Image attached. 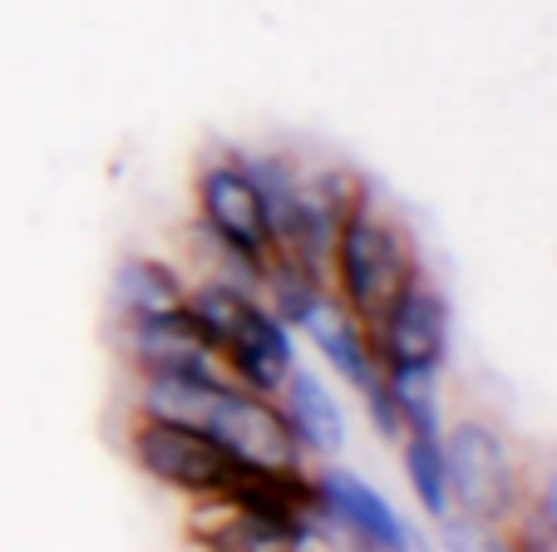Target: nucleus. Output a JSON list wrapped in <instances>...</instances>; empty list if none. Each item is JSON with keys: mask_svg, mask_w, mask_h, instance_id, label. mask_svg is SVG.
<instances>
[{"mask_svg": "<svg viewBox=\"0 0 557 552\" xmlns=\"http://www.w3.org/2000/svg\"><path fill=\"white\" fill-rule=\"evenodd\" d=\"M449 429V425H444ZM444 429H405L400 434V469H405V489H410L414 508L434 523L454 518V499H449V454H444Z\"/></svg>", "mask_w": 557, "mask_h": 552, "instance_id": "ddd939ff", "label": "nucleus"}, {"mask_svg": "<svg viewBox=\"0 0 557 552\" xmlns=\"http://www.w3.org/2000/svg\"><path fill=\"white\" fill-rule=\"evenodd\" d=\"M315 532L311 552H430L424 532L395 499L346 464H315Z\"/></svg>", "mask_w": 557, "mask_h": 552, "instance_id": "423d86ee", "label": "nucleus"}, {"mask_svg": "<svg viewBox=\"0 0 557 552\" xmlns=\"http://www.w3.org/2000/svg\"><path fill=\"white\" fill-rule=\"evenodd\" d=\"M414 271H424V257L414 247L410 228L400 222V212L370 188L346 212L336 242H331V261H326L331 296L370 326L410 286Z\"/></svg>", "mask_w": 557, "mask_h": 552, "instance_id": "7ed1b4c3", "label": "nucleus"}, {"mask_svg": "<svg viewBox=\"0 0 557 552\" xmlns=\"http://www.w3.org/2000/svg\"><path fill=\"white\" fill-rule=\"evenodd\" d=\"M296 341H301L306 351L321 355V365H326V370L350 390V395H366V390L385 376V365H380V355H375V335H370V326L360 321L356 311H346V306H341L331 292L301 316Z\"/></svg>", "mask_w": 557, "mask_h": 552, "instance_id": "9d476101", "label": "nucleus"}, {"mask_svg": "<svg viewBox=\"0 0 557 552\" xmlns=\"http://www.w3.org/2000/svg\"><path fill=\"white\" fill-rule=\"evenodd\" d=\"M375 355L385 370H444L454 345V306L430 267L414 271L385 311L370 321Z\"/></svg>", "mask_w": 557, "mask_h": 552, "instance_id": "0eeeda50", "label": "nucleus"}, {"mask_svg": "<svg viewBox=\"0 0 557 552\" xmlns=\"http://www.w3.org/2000/svg\"><path fill=\"white\" fill-rule=\"evenodd\" d=\"M444 454H449V499L454 518L508 528L528 503V458L508 439L504 425L484 415H459L444 429Z\"/></svg>", "mask_w": 557, "mask_h": 552, "instance_id": "20e7f679", "label": "nucleus"}, {"mask_svg": "<svg viewBox=\"0 0 557 552\" xmlns=\"http://www.w3.org/2000/svg\"><path fill=\"white\" fill-rule=\"evenodd\" d=\"M276 405H282L286 425H292L296 444H301V454L311 458V464H336L350 449V415H346V405H341L336 385H331L321 370H311L306 360L296 365L292 376H286V385L276 390Z\"/></svg>", "mask_w": 557, "mask_h": 552, "instance_id": "9b49d317", "label": "nucleus"}, {"mask_svg": "<svg viewBox=\"0 0 557 552\" xmlns=\"http://www.w3.org/2000/svg\"><path fill=\"white\" fill-rule=\"evenodd\" d=\"M114 341L128 376H208V370H222V360L212 355L208 335L193 321L188 306L114 321Z\"/></svg>", "mask_w": 557, "mask_h": 552, "instance_id": "1a4fd4ad", "label": "nucleus"}, {"mask_svg": "<svg viewBox=\"0 0 557 552\" xmlns=\"http://www.w3.org/2000/svg\"><path fill=\"white\" fill-rule=\"evenodd\" d=\"M188 292H193V267L178 257H163V252H128L114 267V282H109L114 321L188 306Z\"/></svg>", "mask_w": 557, "mask_h": 552, "instance_id": "f8f14e48", "label": "nucleus"}, {"mask_svg": "<svg viewBox=\"0 0 557 552\" xmlns=\"http://www.w3.org/2000/svg\"><path fill=\"white\" fill-rule=\"evenodd\" d=\"M193 277L262 286L272 267V222L243 148H218L193 168V218L183 232Z\"/></svg>", "mask_w": 557, "mask_h": 552, "instance_id": "f257e3e1", "label": "nucleus"}, {"mask_svg": "<svg viewBox=\"0 0 557 552\" xmlns=\"http://www.w3.org/2000/svg\"><path fill=\"white\" fill-rule=\"evenodd\" d=\"M124 454L148 483L183 499L188 508L193 503H218L232 483L243 479V464L227 454V444L212 429L183 425V419L128 415Z\"/></svg>", "mask_w": 557, "mask_h": 552, "instance_id": "39448f33", "label": "nucleus"}, {"mask_svg": "<svg viewBox=\"0 0 557 552\" xmlns=\"http://www.w3.org/2000/svg\"><path fill=\"white\" fill-rule=\"evenodd\" d=\"M276 552H311V548H276Z\"/></svg>", "mask_w": 557, "mask_h": 552, "instance_id": "2eb2a0df", "label": "nucleus"}, {"mask_svg": "<svg viewBox=\"0 0 557 552\" xmlns=\"http://www.w3.org/2000/svg\"><path fill=\"white\" fill-rule=\"evenodd\" d=\"M188 311L202 326L212 355L222 360L237 385L276 395L296 365H301V341L296 331L262 302L257 286L218 282V277H193Z\"/></svg>", "mask_w": 557, "mask_h": 552, "instance_id": "f03ea898", "label": "nucleus"}, {"mask_svg": "<svg viewBox=\"0 0 557 552\" xmlns=\"http://www.w3.org/2000/svg\"><path fill=\"white\" fill-rule=\"evenodd\" d=\"M523 513L547 532V538H557V458H553V464H543V469L528 474V503H523Z\"/></svg>", "mask_w": 557, "mask_h": 552, "instance_id": "4468645a", "label": "nucleus"}, {"mask_svg": "<svg viewBox=\"0 0 557 552\" xmlns=\"http://www.w3.org/2000/svg\"><path fill=\"white\" fill-rule=\"evenodd\" d=\"M202 429H212L243 469H311V458L296 444L276 395L247 390V385H237V380H227V385L218 390Z\"/></svg>", "mask_w": 557, "mask_h": 552, "instance_id": "6e6552de", "label": "nucleus"}]
</instances>
